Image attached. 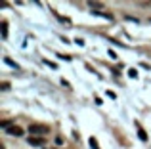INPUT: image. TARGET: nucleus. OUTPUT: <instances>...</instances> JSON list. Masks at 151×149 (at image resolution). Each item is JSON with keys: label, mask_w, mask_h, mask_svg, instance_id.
<instances>
[{"label": "nucleus", "mask_w": 151, "mask_h": 149, "mask_svg": "<svg viewBox=\"0 0 151 149\" xmlns=\"http://www.w3.org/2000/svg\"><path fill=\"white\" fill-rule=\"evenodd\" d=\"M44 63L48 65V67H52V69H58V65H55L54 61H50V59H44Z\"/></svg>", "instance_id": "f8f14e48"}, {"label": "nucleus", "mask_w": 151, "mask_h": 149, "mask_svg": "<svg viewBox=\"0 0 151 149\" xmlns=\"http://www.w3.org/2000/svg\"><path fill=\"white\" fill-rule=\"evenodd\" d=\"M88 6L90 8H103V4L101 2H88Z\"/></svg>", "instance_id": "9b49d317"}, {"label": "nucleus", "mask_w": 151, "mask_h": 149, "mask_svg": "<svg viewBox=\"0 0 151 149\" xmlns=\"http://www.w3.org/2000/svg\"><path fill=\"white\" fill-rule=\"evenodd\" d=\"M4 63H8V65H10V67H12V69H15V71H17V69H19V65H17V63H15V61H12V59H10V57H4Z\"/></svg>", "instance_id": "0eeeda50"}, {"label": "nucleus", "mask_w": 151, "mask_h": 149, "mask_svg": "<svg viewBox=\"0 0 151 149\" xmlns=\"http://www.w3.org/2000/svg\"><path fill=\"white\" fill-rule=\"evenodd\" d=\"M6 132H8L10 136H17V138H19V136H23V130H21L19 126H15V124H14V126H10Z\"/></svg>", "instance_id": "7ed1b4c3"}, {"label": "nucleus", "mask_w": 151, "mask_h": 149, "mask_svg": "<svg viewBox=\"0 0 151 149\" xmlns=\"http://www.w3.org/2000/svg\"><path fill=\"white\" fill-rule=\"evenodd\" d=\"M61 84H63V86H65V88H71V86H69V82H67V80H65V78H61Z\"/></svg>", "instance_id": "a211bd4d"}, {"label": "nucleus", "mask_w": 151, "mask_h": 149, "mask_svg": "<svg viewBox=\"0 0 151 149\" xmlns=\"http://www.w3.org/2000/svg\"><path fill=\"white\" fill-rule=\"evenodd\" d=\"M0 126L8 130V128H10V126H14V124H12V120H2V122H0Z\"/></svg>", "instance_id": "1a4fd4ad"}, {"label": "nucleus", "mask_w": 151, "mask_h": 149, "mask_svg": "<svg viewBox=\"0 0 151 149\" xmlns=\"http://www.w3.org/2000/svg\"><path fill=\"white\" fill-rule=\"evenodd\" d=\"M55 143H58V145H63V138H61V136H58V138H55Z\"/></svg>", "instance_id": "dca6fc26"}, {"label": "nucleus", "mask_w": 151, "mask_h": 149, "mask_svg": "<svg viewBox=\"0 0 151 149\" xmlns=\"http://www.w3.org/2000/svg\"><path fill=\"white\" fill-rule=\"evenodd\" d=\"M107 96H109L111 100H115V97H117V94H115V92H111V90H107Z\"/></svg>", "instance_id": "2eb2a0df"}, {"label": "nucleus", "mask_w": 151, "mask_h": 149, "mask_svg": "<svg viewBox=\"0 0 151 149\" xmlns=\"http://www.w3.org/2000/svg\"><path fill=\"white\" fill-rule=\"evenodd\" d=\"M149 23H151V19H149Z\"/></svg>", "instance_id": "6ab92c4d"}, {"label": "nucleus", "mask_w": 151, "mask_h": 149, "mask_svg": "<svg viewBox=\"0 0 151 149\" xmlns=\"http://www.w3.org/2000/svg\"><path fill=\"white\" fill-rule=\"evenodd\" d=\"M136 126H138V136H140V140H142V142H147V134L144 132V128H142L138 122H136Z\"/></svg>", "instance_id": "39448f33"}, {"label": "nucleus", "mask_w": 151, "mask_h": 149, "mask_svg": "<svg viewBox=\"0 0 151 149\" xmlns=\"http://www.w3.org/2000/svg\"><path fill=\"white\" fill-rule=\"evenodd\" d=\"M88 143H90V147H92V149H100V147H98V140L96 138H90Z\"/></svg>", "instance_id": "6e6552de"}, {"label": "nucleus", "mask_w": 151, "mask_h": 149, "mask_svg": "<svg viewBox=\"0 0 151 149\" xmlns=\"http://www.w3.org/2000/svg\"><path fill=\"white\" fill-rule=\"evenodd\" d=\"M128 77L130 78H136L138 77V71H136V69H128Z\"/></svg>", "instance_id": "9d476101"}, {"label": "nucleus", "mask_w": 151, "mask_h": 149, "mask_svg": "<svg viewBox=\"0 0 151 149\" xmlns=\"http://www.w3.org/2000/svg\"><path fill=\"white\" fill-rule=\"evenodd\" d=\"M58 57H61V59H65V61H71V56H65V54H58Z\"/></svg>", "instance_id": "ddd939ff"}, {"label": "nucleus", "mask_w": 151, "mask_h": 149, "mask_svg": "<svg viewBox=\"0 0 151 149\" xmlns=\"http://www.w3.org/2000/svg\"><path fill=\"white\" fill-rule=\"evenodd\" d=\"M29 145H46V140L44 138H38V136H29Z\"/></svg>", "instance_id": "f03ea898"}, {"label": "nucleus", "mask_w": 151, "mask_h": 149, "mask_svg": "<svg viewBox=\"0 0 151 149\" xmlns=\"http://www.w3.org/2000/svg\"><path fill=\"white\" fill-rule=\"evenodd\" d=\"M29 132H31V136H38V138H40V136L48 134L50 128H48V124H31Z\"/></svg>", "instance_id": "f257e3e1"}, {"label": "nucleus", "mask_w": 151, "mask_h": 149, "mask_svg": "<svg viewBox=\"0 0 151 149\" xmlns=\"http://www.w3.org/2000/svg\"><path fill=\"white\" fill-rule=\"evenodd\" d=\"M92 14H94V15H100V17H103V19H109V21H113V15H111V14H105V11L92 10Z\"/></svg>", "instance_id": "20e7f679"}, {"label": "nucleus", "mask_w": 151, "mask_h": 149, "mask_svg": "<svg viewBox=\"0 0 151 149\" xmlns=\"http://www.w3.org/2000/svg\"><path fill=\"white\" fill-rule=\"evenodd\" d=\"M109 57H111V59H117V54H115L113 50H109Z\"/></svg>", "instance_id": "f3484780"}, {"label": "nucleus", "mask_w": 151, "mask_h": 149, "mask_svg": "<svg viewBox=\"0 0 151 149\" xmlns=\"http://www.w3.org/2000/svg\"><path fill=\"white\" fill-rule=\"evenodd\" d=\"M0 31H2V38L6 40V38H8V23H6V21L0 23Z\"/></svg>", "instance_id": "423d86ee"}, {"label": "nucleus", "mask_w": 151, "mask_h": 149, "mask_svg": "<svg viewBox=\"0 0 151 149\" xmlns=\"http://www.w3.org/2000/svg\"><path fill=\"white\" fill-rule=\"evenodd\" d=\"M0 88H2V90H10V82H2V84H0Z\"/></svg>", "instance_id": "4468645a"}]
</instances>
